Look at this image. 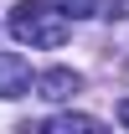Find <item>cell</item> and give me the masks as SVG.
Listing matches in <instances>:
<instances>
[{"label":"cell","instance_id":"6","mask_svg":"<svg viewBox=\"0 0 129 134\" xmlns=\"http://www.w3.org/2000/svg\"><path fill=\"white\" fill-rule=\"evenodd\" d=\"M119 124H129V103H119Z\"/></svg>","mask_w":129,"mask_h":134},{"label":"cell","instance_id":"5","mask_svg":"<svg viewBox=\"0 0 129 134\" xmlns=\"http://www.w3.org/2000/svg\"><path fill=\"white\" fill-rule=\"evenodd\" d=\"M57 10H62L67 21H88V16L98 10V0H57Z\"/></svg>","mask_w":129,"mask_h":134},{"label":"cell","instance_id":"4","mask_svg":"<svg viewBox=\"0 0 129 134\" xmlns=\"http://www.w3.org/2000/svg\"><path fill=\"white\" fill-rule=\"evenodd\" d=\"M47 129H52V134H72V129H98V119H88V114H57V119H47Z\"/></svg>","mask_w":129,"mask_h":134},{"label":"cell","instance_id":"3","mask_svg":"<svg viewBox=\"0 0 129 134\" xmlns=\"http://www.w3.org/2000/svg\"><path fill=\"white\" fill-rule=\"evenodd\" d=\"M78 88H83V77L72 72V67H52V72H41V77H36V93H41L47 103H62V98H72Z\"/></svg>","mask_w":129,"mask_h":134},{"label":"cell","instance_id":"1","mask_svg":"<svg viewBox=\"0 0 129 134\" xmlns=\"http://www.w3.org/2000/svg\"><path fill=\"white\" fill-rule=\"evenodd\" d=\"M10 36L21 47H62L67 41V16L57 5H41V0H21L10 10Z\"/></svg>","mask_w":129,"mask_h":134},{"label":"cell","instance_id":"2","mask_svg":"<svg viewBox=\"0 0 129 134\" xmlns=\"http://www.w3.org/2000/svg\"><path fill=\"white\" fill-rule=\"evenodd\" d=\"M21 93H31V62L0 52V98H21Z\"/></svg>","mask_w":129,"mask_h":134}]
</instances>
